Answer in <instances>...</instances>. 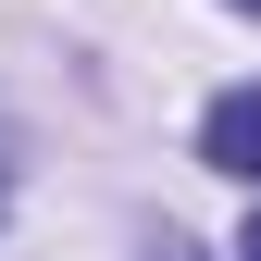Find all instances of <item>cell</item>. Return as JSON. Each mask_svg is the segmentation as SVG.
<instances>
[{"instance_id": "obj_1", "label": "cell", "mask_w": 261, "mask_h": 261, "mask_svg": "<svg viewBox=\"0 0 261 261\" xmlns=\"http://www.w3.org/2000/svg\"><path fill=\"white\" fill-rule=\"evenodd\" d=\"M199 162H212V174H249V187H261V87H224V100L199 112Z\"/></svg>"}, {"instance_id": "obj_2", "label": "cell", "mask_w": 261, "mask_h": 261, "mask_svg": "<svg viewBox=\"0 0 261 261\" xmlns=\"http://www.w3.org/2000/svg\"><path fill=\"white\" fill-rule=\"evenodd\" d=\"M149 261H199V249H187V237H162V249H149Z\"/></svg>"}, {"instance_id": "obj_3", "label": "cell", "mask_w": 261, "mask_h": 261, "mask_svg": "<svg viewBox=\"0 0 261 261\" xmlns=\"http://www.w3.org/2000/svg\"><path fill=\"white\" fill-rule=\"evenodd\" d=\"M237 261H261V212H249V237H237Z\"/></svg>"}, {"instance_id": "obj_4", "label": "cell", "mask_w": 261, "mask_h": 261, "mask_svg": "<svg viewBox=\"0 0 261 261\" xmlns=\"http://www.w3.org/2000/svg\"><path fill=\"white\" fill-rule=\"evenodd\" d=\"M237 13H261V0H237Z\"/></svg>"}]
</instances>
